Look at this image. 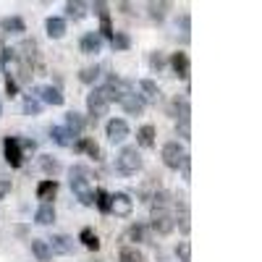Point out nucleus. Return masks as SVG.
<instances>
[{"label":"nucleus","mask_w":262,"mask_h":262,"mask_svg":"<svg viewBox=\"0 0 262 262\" xmlns=\"http://www.w3.org/2000/svg\"><path fill=\"white\" fill-rule=\"evenodd\" d=\"M179 221H181V231H184V233H189V212H186V210L181 212Z\"/></svg>","instance_id":"39"},{"label":"nucleus","mask_w":262,"mask_h":262,"mask_svg":"<svg viewBox=\"0 0 262 262\" xmlns=\"http://www.w3.org/2000/svg\"><path fill=\"white\" fill-rule=\"evenodd\" d=\"M66 11H69V16L74 21H81L86 16V3L84 0H69V3H66Z\"/></svg>","instance_id":"20"},{"label":"nucleus","mask_w":262,"mask_h":262,"mask_svg":"<svg viewBox=\"0 0 262 262\" xmlns=\"http://www.w3.org/2000/svg\"><path fill=\"white\" fill-rule=\"evenodd\" d=\"M39 107H42V105H39V100L27 97V102H24V111H27L29 116H37V113H39Z\"/></svg>","instance_id":"36"},{"label":"nucleus","mask_w":262,"mask_h":262,"mask_svg":"<svg viewBox=\"0 0 262 262\" xmlns=\"http://www.w3.org/2000/svg\"><path fill=\"white\" fill-rule=\"evenodd\" d=\"M39 163H42V170H45V173H50V176H55V173L60 170V165H58V160H53V158H48V155H45V158H42Z\"/></svg>","instance_id":"33"},{"label":"nucleus","mask_w":262,"mask_h":262,"mask_svg":"<svg viewBox=\"0 0 262 262\" xmlns=\"http://www.w3.org/2000/svg\"><path fill=\"white\" fill-rule=\"evenodd\" d=\"M152 228L158 233H170L173 231V215L165 207H155V212H152Z\"/></svg>","instance_id":"5"},{"label":"nucleus","mask_w":262,"mask_h":262,"mask_svg":"<svg viewBox=\"0 0 262 262\" xmlns=\"http://www.w3.org/2000/svg\"><path fill=\"white\" fill-rule=\"evenodd\" d=\"M121 262H144V257H142V252L134 249V247H123V249H121Z\"/></svg>","instance_id":"30"},{"label":"nucleus","mask_w":262,"mask_h":262,"mask_svg":"<svg viewBox=\"0 0 262 262\" xmlns=\"http://www.w3.org/2000/svg\"><path fill=\"white\" fill-rule=\"evenodd\" d=\"M100 48H102V37H100V34L90 32V34L81 37V53H84V55H97Z\"/></svg>","instance_id":"10"},{"label":"nucleus","mask_w":262,"mask_h":262,"mask_svg":"<svg viewBox=\"0 0 262 262\" xmlns=\"http://www.w3.org/2000/svg\"><path fill=\"white\" fill-rule=\"evenodd\" d=\"M95 202H97V207L102 210V212H111V194H107V191H97L95 194Z\"/></svg>","instance_id":"31"},{"label":"nucleus","mask_w":262,"mask_h":262,"mask_svg":"<svg viewBox=\"0 0 262 262\" xmlns=\"http://www.w3.org/2000/svg\"><path fill=\"white\" fill-rule=\"evenodd\" d=\"M3 149H6V160H8L13 168H18L21 163H24V155H21V144H18V139H13V137H6V142H3Z\"/></svg>","instance_id":"6"},{"label":"nucleus","mask_w":262,"mask_h":262,"mask_svg":"<svg viewBox=\"0 0 262 262\" xmlns=\"http://www.w3.org/2000/svg\"><path fill=\"white\" fill-rule=\"evenodd\" d=\"M45 3H50V0H45Z\"/></svg>","instance_id":"42"},{"label":"nucleus","mask_w":262,"mask_h":262,"mask_svg":"<svg viewBox=\"0 0 262 262\" xmlns=\"http://www.w3.org/2000/svg\"><path fill=\"white\" fill-rule=\"evenodd\" d=\"M111 45H113V50H128L131 39H128V34H123V32H113V37H111Z\"/></svg>","instance_id":"29"},{"label":"nucleus","mask_w":262,"mask_h":262,"mask_svg":"<svg viewBox=\"0 0 262 262\" xmlns=\"http://www.w3.org/2000/svg\"><path fill=\"white\" fill-rule=\"evenodd\" d=\"M176 254H179L181 262H191V247H189V242H181L176 247Z\"/></svg>","instance_id":"34"},{"label":"nucleus","mask_w":262,"mask_h":262,"mask_svg":"<svg viewBox=\"0 0 262 262\" xmlns=\"http://www.w3.org/2000/svg\"><path fill=\"white\" fill-rule=\"evenodd\" d=\"M76 149H79V152H86L90 158H100V147H97L92 139H79V142H76Z\"/></svg>","instance_id":"27"},{"label":"nucleus","mask_w":262,"mask_h":262,"mask_svg":"<svg viewBox=\"0 0 262 262\" xmlns=\"http://www.w3.org/2000/svg\"><path fill=\"white\" fill-rule=\"evenodd\" d=\"M34 217H37V223H39V226H50V223H55V210L45 202V205H42V207L37 210V215H34Z\"/></svg>","instance_id":"23"},{"label":"nucleus","mask_w":262,"mask_h":262,"mask_svg":"<svg viewBox=\"0 0 262 262\" xmlns=\"http://www.w3.org/2000/svg\"><path fill=\"white\" fill-rule=\"evenodd\" d=\"M97 76H100V69H97V66H90V69H84V71L79 74V79H81L84 84H92V81H97Z\"/></svg>","instance_id":"32"},{"label":"nucleus","mask_w":262,"mask_h":262,"mask_svg":"<svg viewBox=\"0 0 262 262\" xmlns=\"http://www.w3.org/2000/svg\"><path fill=\"white\" fill-rule=\"evenodd\" d=\"M116 165H118V170L123 173V176H134V173L142 168V158H139V152L134 147H126L121 155H118Z\"/></svg>","instance_id":"2"},{"label":"nucleus","mask_w":262,"mask_h":262,"mask_svg":"<svg viewBox=\"0 0 262 262\" xmlns=\"http://www.w3.org/2000/svg\"><path fill=\"white\" fill-rule=\"evenodd\" d=\"M71 189L79 196L81 205H86V207L95 205V191L90 189V173H86V168H81V165L71 168Z\"/></svg>","instance_id":"1"},{"label":"nucleus","mask_w":262,"mask_h":262,"mask_svg":"<svg viewBox=\"0 0 262 262\" xmlns=\"http://www.w3.org/2000/svg\"><path fill=\"white\" fill-rule=\"evenodd\" d=\"M6 92H8V97H13L16 92H18V86H16V81L8 76V81H6Z\"/></svg>","instance_id":"38"},{"label":"nucleus","mask_w":262,"mask_h":262,"mask_svg":"<svg viewBox=\"0 0 262 262\" xmlns=\"http://www.w3.org/2000/svg\"><path fill=\"white\" fill-rule=\"evenodd\" d=\"M128 238H134V242H147V228L144 226H134L128 231Z\"/></svg>","instance_id":"35"},{"label":"nucleus","mask_w":262,"mask_h":262,"mask_svg":"<svg viewBox=\"0 0 262 262\" xmlns=\"http://www.w3.org/2000/svg\"><path fill=\"white\" fill-rule=\"evenodd\" d=\"M50 137H53V142L55 144H60V147H71L74 144V134H71V131L69 128H63V126H53L50 128Z\"/></svg>","instance_id":"15"},{"label":"nucleus","mask_w":262,"mask_h":262,"mask_svg":"<svg viewBox=\"0 0 262 262\" xmlns=\"http://www.w3.org/2000/svg\"><path fill=\"white\" fill-rule=\"evenodd\" d=\"M107 105H111V102H107L105 100V95L100 92V90H95L90 97H86V107H90V113L97 118V116H105L107 113Z\"/></svg>","instance_id":"7"},{"label":"nucleus","mask_w":262,"mask_h":262,"mask_svg":"<svg viewBox=\"0 0 262 262\" xmlns=\"http://www.w3.org/2000/svg\"><path fill=\"white\" fill-rule=\"evenodd\" d=\"M32 252H34V257H37L39 262H48V259L53 257L48 242H42V238H32Z\"/></svg>","instance_id":"18"},{"label":"nucleus","mask_w":262,"mask_h":262,"mask_svg":"<svg viewBox=\"0 0 262 262\" xmlns=\"http://www.w3.org/2000/svg\"><path fill=\"white\" fill-rule=\"evenodd\" d=\"M8 189H11V184H8V181H0V200H3V196L8 194Z\"/></svg>","instance_id":"40"},{"label":"nucleus","mask_w":262,"mask_h":262,"mask_svg":"<svg viewBox=\"0 0 262 262\" xmlns=\"http://www.w3.org/2000/svg\"><path fill=\"white\" fill-rule=\"evenodd\" d=\"M186 160H189V155L184 152V147H181L179 142H168V144L163 147V163H165L168 168L179 170V168H184Z\"/></svg>","instance_id":"3"},{"label":"nucleus","mask_w":262,"mask_h":262,"mask_svg":"<svg viewBox=\"0 0 262 262\" xmlns=\"http://www.w3.org/2000/svg\"><path fill=\"white\" fill-rule=\"evenodd\" d=\"M11 58H13V53H11V50H6L3 55H0V63H3V66H8V63H11Z\"/></svg>","instance_id":"41"},{"label":"nucleus","mask_w":262,"mask_h":262,"mask_svg":"<svg viewBox=\"0 0 262 262\" xmlns=\"http://www.w3.org/2000/svg\"><path fill=\"white\" fill-rule=\"evenodd\" d=\"M170 66H173V71H176L181 79H189V58H186V53H173Z\"/></svg>","instance_id":"14"},{"label":"nucleus","mask_w":262,"mask_h":262,"mask_svg":"<svg viewBox=\"0 0 262 262\" xmlns=\"http://www.w3.org/2000/svg\"><path fill=\"white\" fill-rule=\"evenodd\" d=\"M137 142L142 147H152V144H155V128H152V126H142L137 131Z\"/></svg>","instance_id":"25"},{"label":"nucleus","mask_w":262,"mask_h":262,"mask_svg":"<svg viewBox=\"0 0 262 262\" xmlns=\"http://www.w3.org/2000/svg\"><path fill=\"white\" fill-rule=\"evenodd\" d=\"M66 128H69L74 137H79L84 131V118L79 113H69V116H66Z\"/></svg>","instance_id":"24"},{"label":"nucleus","mask_w":262,"mask_h":262,"mask_svg":"<svg viewBox=\"0 0 262 262\" xmlns=\"http://www.w3.org/2000/svg\"><path fill=\"white\" fill-rule=\"evenodd\" d=\"M39 95H42V102H48V105H63V95L55 86H42Z\"/></svg>","instance_id":"22"},{"label":"nucleus","mask_w":262,"mask_h":262,"mask_svg":"<svg viewBox=\"0 0 262 262\" xmlns=\"http://www.w3.org/2000/svg\"><path fill=\"white\" fill-rule=\"evenodd\" d=\"M100 92L105 95V100H107V102H113V100H118V102H121V97L131 92V86H128L126 81H121V79H116V76H113L111 81L105 84V90H100Z\"/></svg>","instance_id":"4"},{"label":"nucleus","mask_w":262,"mask_h":262,"mask_svg":"<svg viewBox=\"0 0 262 262\" xmlns=\"http://www.w3.org/2000/svg\"><path fill=\"white\" fill-rule=\"evenodd\" d=\"M147 8H149V16L155 21H163L168 16V11H170V0H149Z\"/></svg>","instance_id":"13"},{"label":"nucleus","mask_w":262,"mask_h":262,"mask_svg":"<svg viewBox=\"0 0 262 262\" xmlns=\"http://www.w3.org/2000/svg\"><path fill=\"white\" fill-rule=\"evenodd\" d=\"M139 86H142V92H144L147 100H158V97H160V86L152 81V79H142Z\"/></svg>","instance_id":"26"},{"label":"nucleus","mask_w":262,"mask_h":262,"mask_svg":"<svg viewBox=\"0 0 262 262\" xmlns=\"http://www.w3.org/2000/svg\"><path fill=\"white\" fill-rule=\"evenodd\" d=\"M79 242H81L86 249H92V252L100 249V238H97V233H95L92 228H84V231L79 233Z\"/></svg>","instance_id":"21"},{"label":"nucleus","mask_w":262,"mask_h":262,"mask_svg":"<svg viewBox=\"0 0 262 262\" xmlns=\"http://www.w3.org/2000/svg\"><path fill=\"white\" fill-rule=\"evenodd\" d=\"M121 105H123V111H126L128 116H139V113L144 111V100L137 97V95H131V92L121 97Z\"/></svg>","instance_id":"11"},{"label":"nucleus","mask_w":262,"mask_h":262,"mask_svg":"<svg viewBox=\"0 0 262 262\" xmlns=\"http://www.w3.org/2000/svg\"><path fill=\"white\" fill-rule=\"evenodd\" d=\"M149 63H152V69H158V71H160V69H163V66H165V58H163L160 53H155V55H152V58H149Z\"/></svg>","instance_id":"37"},{"label":"nucleus","mask_w":262,"mask_h":262,"mask_svg":"<svg viewBox=\"0 0 262 262\" xmlns=\"http://www.w3.org/2000/svg\"><path fill=\"white\" fill-rule=\"evenodd\" d=\"M131 207H134V202H131L128 194H121V191H118V194L111 196V212H116V215H128Z\"/></svg>","instance_id":"8"},{"label":"nucleus","mask_w":262,"mask_h":262,"mask_svg":"<svg viewBox=\"0 0 262 262\" xmlns=\"http://www.w3.org/2000/svg\"><path fill=\"white\" fill-rule=\"evenodd\" d=\"M58 194V181H53V179H48V181H42L39 186H37V196L42 202H50L53 196Z\"/></svg>","instance_id":"16"},{"label":"nucleus","mask_w":262,"mask_h":262,"mask_svg":"<svg viewBox=\"0 0 262 262\" xmlns=\"http://www.w3.org/2000/svg\"><path fill=\"white\" fill-rule=\"evenodd\" d=\"M45 29H48V34H50L53 39H58V37L66 34V21H63L60 16H50L48 24H45Z\"/></svg>","instance_id":"17"},{"label":"nucleus","mask_w":262,"mask_h":262,"mask_svg":"<svg viewBox=\"0 0 262 262\" xmlns=\"http://www.w3.org/2000/svg\"><path fill=\"white\" fill-rule=\"evenodd\" d=\"M126 137H128V126H126V121L113 118L111 123H107V139H111L113 144H116V142H123Z\"/></svg>","instance_id":"9"},{"label":"nucleus","mask_w":262,"mask_h":262,"mask_svg":"<svg viewBox=\"0 0 262 262\" xmlns=\"http://www.w3.org/2000/svg\"><path fill=\"white\" fill-rule=\"evenodd\" d=\"M48 247H50V252H58V254H71L74 242H71L69 236H53L50 242H48Z\"/></svg>","instance_id":"12"},{"label":"nucleus","mask_w":262,"mask_h":262,"mask_svg":"<svg viewBox=\"0 0 262 262\" xmlns=\"http://www.w3.org/2000/svg\"><path fill=\"white\" fill-rule=\"evenodd\" d=\"M97 16H100V32H102V37H113V24H111V13H107V8L100 11Z\"/></svg>","instance_id":"28"},{"label":"nucleus","mask_w":262,"mask_h":262,"mask_svg":"<svg viewBox=\"0 0 262 262\" xmlns=\"http://www.w3.org/2000/svg\"><path fill=\"white\" fill-rule=\"evenodd\" d=\"M0 29L8 32V34H18V32H24L27 27H24V21H21L18 16H8V18L0 21Z\"/></svg>","instance_id":"19"}]
</instances>
